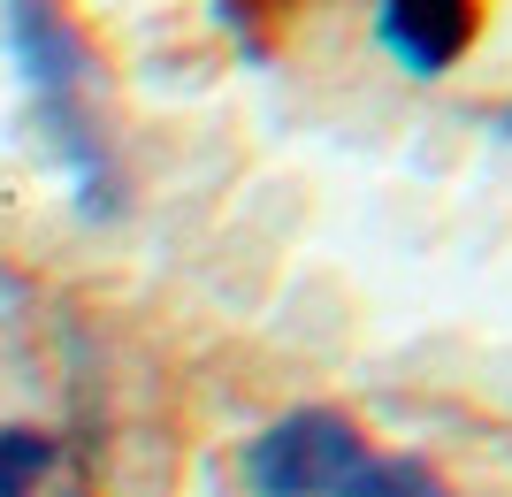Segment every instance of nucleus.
Here are the masks:
<instances>
[{
  "instance_id": "nucleus-2",
  "label": "nucleus",
  "mask_w": 512,
  "mask_h": 497,
  "mask_svg": "<svg viewBox=\"0 0 512 497\" xmlns=\"http://www.w3.org/2000/svg\"><path fill=\"white\" fill-rule=\"evenodd\" d=\"M8 39H16V54L31 62V85H39V100H46V123H54L62 161L77 169L92 207H107V199H115V176H107V146H100V130H92V115H85V92H77L85 77H77V46H69L62 16H54L46 0H8Z\"/></svg>"
},
{
  "instance_id": "nucleus-4",
  "label": "nucleus",
  "mask_w": 512,
  "mask_h": 497,
  "mask_svg": "<svg viewBox=\"0 0 512 497\" xmlns=\"http://www.w3.org/2000/svg\"><path fill=\"white\" fill-rule=\"evenodd\" d=\"M62 467V444L46 429H0V497H39Z\"/></svg>"
},
{
  "instance_id": "nucleus-1",
  "label": "nucleus",
  "mask_w": 512,
  "mask_h": 497,
  "mask_svg": "<svg viewBox=\"0 0 512 497\" xmlns=\"http://www.w3.org/2000/svg\"><path fill=\"white\" fill-rule=\"evenodd\" d=\"M237 475L253 497H444V482L421 459L375 452L360 421L337 406H299L237 452Z\"/></svg>"
},
{
  "instance_id": "nucleus-3",
  "label": "nucleus",
  "mask_w": 512,
  "mask_h": 497,
  "mask_svg": "<svg viewBox=\"0 0 512 497\" xmlns=\"http://www.w3.org/2000/svg\"><path fill=\"white\" fill-rule=\"evenodd\" d=\"M375 46L406 77H444L474 46V0H375Z\"/></svg>"
},
{
  "instance_id": "nucleus-5",
  "label": "nucleus",
  "mask_w": 512,
  "mask_h": 497,
  "mask_svg": "<svg viewBox=\"0 0 512 497\" xmlns=\"http://www.w3.org/2000/svg\"><path fill=\"white\" fill-rule=\"evenodd\" d=\"M505 130H512V115H505Z\"/></svg>"
}]
</instances>
